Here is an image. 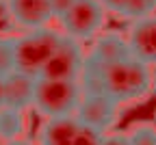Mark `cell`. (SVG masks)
I'll return each instance as SVG.
<instances>
[{
	"mask_svg": "<svg viewBox=\"0 0 156 145\" xmlns=\"http://www.w3.org/2000/svg\"><path fill=\"white\" fill-rule=\"evenodd\" d=\"M80 87L83 93H106L122 106L143 100L154 87V78L150 65L134 56L108 65H95L87 61L80 74Z\"/></svg>",
	"mask_w": 156,
	"mask_h": 145,
	"instance_id": "1",
	"label": "cell"
},
{
	"mask_svg": "<svg viewBox=\"0 0 156 145\" xmlns=\"http://www.w3.org/2000/svg\"><path fill=\"white\" fill-rule=\"evenodd\" d=\"M83 95L85 93L83 87L78 85V80H56V78L39 76L35 87L33 108L46 119L76 115Z\"/></svg>",
	"mask_w": 156,
	"mask_h": 145,
	"instance_id": "2",
	"label": "cell"
},
{
	"mask_svg": "<svg viewBox=\"0 0 156 145\" xmlns=\"http://www.w3.org/2000/svg\"><path fill=\"white\" fill-rule=\"evenodd\" d=\"M61 33L48 26L33 28L26 35L15 37V69L39 78L41 69L61 44Z\"/></svg>",
	"mask_w": 156,
	"mask_h": 145,
	"instance_id": "3",
	"label": "cell"
},
{
	"mask_svg": "<svg viewBox=\"0 0 156 145\" xmlns=\"http://www.w3.org/2000/svg\"><path fill=\"white\" fill-rule=\"evenodd\" d=\"M58 19H61L65 35L78 41H87L102 30L106 19V9L102 7L100 0H76L72 9Z\"/></svg>",
	"mask_w": 156,
	"mask_h": 145,
	"instance_id": "4",
	"label": "cell"
},
{
	"mask_svg": "<svg viewBox=\"0 0 156 145\" xmlns=\"http://www.w3.org/2000/svg\"><path fill=\"white\" fill-rule=\"evenodd\" d=\"M85 63H87V54L83 52L80 41L69 35H63L58 48L41 69V76L56 80H78L85 69Z\"/></svg>",
	"mask_w": 156,
	"mask_h": 145,
	"instance_id": "5",
	"label": "cell"
},
{
	"mask_svg": "<svg viewBox=\"0 0 156 145\" xmlns=\"http://www.w3.org/2000/svg\"><path fill=\"white\" fill-rule=\"evenodd\" d=\"M117 113H119V104L106 93H85L78 104L76 117L85 126L106 132L117 121Z\"/></svg>",
	"mask_w": 156,
	"mask_h": 145,
	"instance_id": "6",
	"label": "cell"
},
{
	"mask_svg": "<svg viewBox=\"0 0 156 145\" xmlns=\"http://www.w3.org/2000/svg\"><path fill=\"white\" fill-rule=\"evenodd\" d=\"M126 37L134 58L145 65H156V15L134 19Z\"/></svg>",
	"mask_w": 156,
	"mask_h": 145,
	"instance_id": "7",
	"label": "cell"
},
{
	"mask_svg": "<svg viewBox=\"0 0 156 145\" xmlns=\"http://www.w3.org/2000/svg\"><path fill=\"white\" fill-rule=\"evenodd\" d=\"M7 11L13 22L24 28H41L54 17L50 0H7Z\"/></svg>",
	"mask_w": 156,
	"mask_h": 145,
	"instance_id": "8",
	"label": "cell"
},
{
	"mask_svg": "<svg viewBox=\"0 0 156 145\" xmlns=\"http://www.w3.org/2000/svg\"><path fill=\"white\" fill-rule=\"evenodd\" d=\"M128 56H132L128 37L119 33H104L93 41V46L87 54V61H91L95 65H108V63H117V61L128 58Z\"/></svg>",
	"mask_w": 156,
	"mask_h": 145,
	"instance_id": "9",
	"label": "cell"
},
{
	"mask_svg": "<svg viewBox=\"0 0 156 145\" xmlns=\"http://www.w3.org/2000/svg\"><path fill=\"white\" fill-rule=\"evenodd\" d=\"M35 87H37L35 76H30L26 72H20V69H13L11 74L5 76V106L20 108V111L33 106Z\"/></svg>",
	"mask_w": 156,
	"mask_h": 145,
	"instance_id": "10",
	"label": "cell"
},
{
	"mask_svg": "<svg viewBox=\"0 0 156 145\" xmlns=\"http://www.w3.org/2000/svg\"><path fill=\"white\" fill-rule=\"evenodd\" d=\"M78 128H80V121L76 115L50 117L41 123L39 145H74Z\"/></svg>",
	"mask_w": 156,
	"mask_h": 145,
	"instance_id": "11",
	"label": "cell"
},
{
	"mask_svg": "<svg viewBox=\"0 0 156 145\" xmlns=\"http://www.w3.org/2000/svg\"><path fill=\"white\" fill-rule=\"evenodd\" d=\"M24 130H26V123H24L22 111L11 106L0 108V141L2 143L20 141L24 136Z\"/></svg>",
	"mask_w": 156,
	"mask_h": 145,
	"instance_id": "12",
	"label": "cell"
},
{
	"mask_svg": "<svg viewBox=\"0 0 156 145\" xmlns=\"http://www.w3.org/2000/svg\"><path fill=\"white\" fill-rule=\"evenodd\" d=\"M15 69V37L0 35V76Z\"/></svg>",
	"mask_w": 156,
	"mask_h": 145,
	"instance_id": "13",
	"label": "cell"
},
{
	"mask_svg": "<svg viewBox=\"0 0 156 145\" xmlns=\"http://www.w3.org/2000/svg\"><path fill=\"white\" fill-rule=\"evenodd\" d=\"M156 13V0H130V5L126 7L122 17L128 19H141V17H150Z\"/></svg>",
	"mask_w": 156,
	"mask_h": 145,
	"instance_id": "14",
	"label": "cell"
},
{
	"mask_svg": "<svg viewBox=\"0 0 156 145\" xmlns=\"http://www.w3.org/2000/svg\"><path fill=\"white\" fill-rule=\"evenodd\" d=\"M128 134L134 145H156V126L152 123H136Z\"/></svg>",
	"mask_w": 156,
	"mask_h": 145,
	"instance_id": "15",
	"label": "cell"
},
{
	"mask_svg": "<svg viewBox=\"0 0 156 145\" xmlns=\"http://www.w3.org/2000/svg\"><path fill=\"white\" fill-rule=\"evenodd\" d=\"M104 136L106 134L102 130L80 123V128L76 132V139H74V145H104Z\"/></svg>",
	"mask_w": 156,
	"mask_h": 145,
	"instance_id": "16",
	"label": "cell"
},
{
	"mask_svg": "<svg viewBox=\"0 0 156 145\" xmlns=\"http://www.w3.org/2000/svg\"><path fill=\"white\" fill-rule=\"evenodd\" d=\"M100 2H102V7L106 11H111L115 15H124L126 7L130 5V0H100Z\"/></svg>",
	"mask_w": 156,
	"mask_h": 145,
	"instance_id": "17",
	"label": "cell"
},
{
	"mask_svg": "<svg viewBox=\"0 0 156 145\" xmlns=\"http://www.w3.org/2000/svg\"><path fill=\"white\" fill-rule=\"evenodd\" d=\"M74 2H76V0H50V7H52L54 17H63V15L72 9Z\"/></svg>",
	"mask_w": 156,
	"mask_h": 145,
	"instance_id": "18",
	"label": "cell"
},
{
	"mask_svg": "<svg viewBox=\"0 0 156 145\" xmlns=\"http://www.w3.org/2000/svg\"><path fill=\"white\" fill-rule=\"evenodd\" d=\"M104 145H134V143H132L130 134L119 132V134H108V136H104Z\"/></svg>",
	"mask_w": 156,
	"mask_h": 145,
	"instance_id": "19",
	"label": "cell"
},
{
	"mask_svg": "<svg viewBox=\"0 0 156 145\" xmlns=\"http://www.w3.org/2000/svg\"><path fill=\"white\" fill-rule=\"evenodd\" d=\"M5 106V76H0V108Z\"/></svg>",
	"mask_w": 156,
	"mask_h": 145,
	"instance_id": "20",
	"label": "cell"
},
{
	"mask_svg": "<svg viewBox=\"0 0 156 145\" xmlns=\"http://www.w3.org/2000/svg\"><path fill=\"white\" fill-rule=\"evenodd\" d=\"M2 145H33V143H28V141H24V139H20V141H9V143H2Z\"/></svg>",
	"mask_w": 156,
	"mask_h": 145,
	"instance_id": "21",
	"label": "cell"
}]
</instances>
